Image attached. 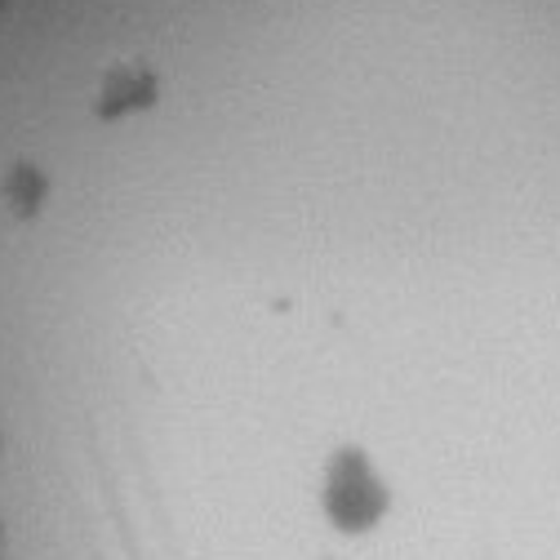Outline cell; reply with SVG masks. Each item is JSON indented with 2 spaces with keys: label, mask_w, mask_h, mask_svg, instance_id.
Returning <instances> with one entry per match:
<instances>
[{
  "label": "cell",
  "mask_w": 560,
  "mask_h": 560,
  "mask_svg": "<svg viewBox=\"0 0 560 560\" xmlns=\"http://www.w3.org/2000/svg\"><path fill=\"white\" fill-rule=\"evenodd\" d=\"M392 512V489L361 445H338L320 467V516L338 538H365Z\"/></svg>",
  "instance_id": "6da1fadb"
}]
</instances>
